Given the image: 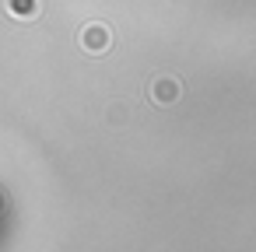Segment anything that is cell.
<instances>
[{"mask_svg":"<svg viewBox=\"0 0 256 252\" xmlns=\"http://www.w3.org/2000/svg\"><path fill=\"white\" fill-rule=\"evenodd\" d=\"M81 46L92 49V53H102V49L109 46V28H106V25H88V28L81 32Z\"/></svg>","mask_w":256,"mask_h":252,"instance_id":"6da1fadb","label":"cell"},{"mask_svg":"<svg viewBox=\"0 0 256 252\" xmlns=\"http://www.w3.org/2000/svg\"><path fill=\"white\" fill-rule=\"evenodd\" d=\"M4 7L14 18H36L39 14V0H4Z\"/></svg>","mask_w":256,"mask_h":252,"instance_id":"3957f363","label":"cell"},{"mask_svg":"<svg viewBox=\"0 0 256 252\" xmlns=\"http://www.w3.org/2000/svg\"><path fill=\"white\" fill-rule=\"evenodd\" d=\"M151 98H154L158 105H172V102L179 98V81H176V77H158L154 88H151Z\"/></svg>","mask_w":256,"mask_h":252,"instance_id":"7a4b0ae2","label":"cell"}]
</instances>
